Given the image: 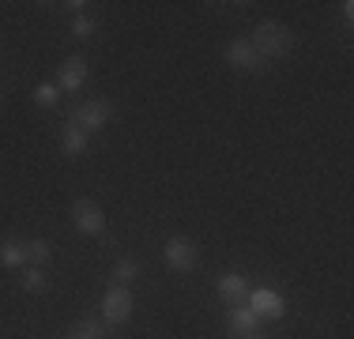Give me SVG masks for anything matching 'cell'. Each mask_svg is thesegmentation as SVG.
Returning <instances> with one entry per match:
<instances>
[{"label": "cell", "instance_id": "6da1fadb", "mask_svg": "<svg viewBox=\"0 0 354 339\" xmlns=\"http://www.w3.org/2000/svg\"><path fill=\"white\" fill-rule=\"evenodd\" d=\"M249 42L264 61H283V57H290V49H294V34H290V27H283L279 19H264L257 30H252Z\"/></svg>", "mask_w": 354, "mask_h": 339}, {"label": "cell", "instance_id": "7a4b0ae2", "mask_svg": "<svg viewBox=\"0 0 354 339\" xmlns=\"http://www.w3.org/2000/svg\"><path fill=\"white\" fill-rule=\"evenodd\" d=\"M109 117H113V106H109L106 98H83L75 102V106L68 109V121L80 125L83 132H98L109 125Z\"/></svg>", "mask_w": 354, "mask_h": 339}, {"label": "cell", "instance_id": "3957f363", "mask_svg": "<svg viewBox=\"0 0 354 339\" xmlns=\"http://www.w3.org/2000/svg\"><path fill=\"white\" fill-rule=\"evenodd\" d=\"M132 309H136V298H132V291L129 286H109L106 291V298H102V320L109 328H121L124 320L132 317Z\"/></svg>", "mask_w": 354, "mask_h": 339}, {"label": "cell", "instance_id": "277c9868", "mask_svg": "<svg viewBox=\"0 0 354 339\" xmlns=\"http://www.w3.org/2000/svg\"><path fill=\"white\" fill-rule=\"evenodd\" d=\"M162 260H166V268L170 271H196L200 264V249L189 241V237H170V241L162 245Z\"/></svg>", "mask_w": 354, "mask_h": 339}, {"label": "cell", "instance_id": "5b68a950", "mask_svg": "<svg viewBox=\"0 0 354 339\" xmlns=\"http://www.w3.org/2000/svg\"><path fill=\"white\" fill-rule=\"evenodd\" d=\"M72 223H75V230L80 234H87V237H98L106 230V211L98 208L91 196H80L72 203Z\"/></svg>", "mask_w": 354, "mask_h": 339}, {"label": "cell", "instance_id": "8992f818", "mask_svg": "<svg viewBox=\"0 0 354 339\" xmlns=\"http://www.w3.org/2000/svg\"><path fill=\"white\" fill-rule=\"evenodd\" d=\"M245 305H249L252 313H257L260 320H279L283 313H286L283 294H279V291H272V286H257V291H249Z\"/></svg>", "mask_w": 354, "mask_h": 339}, {"label": "cell", "instance_id": "52a82bcc", "mask_svg": "<svg viewBox=\"0 0 354 339\" xmlns=\"http://www.w3.org/2000/svg\"><path fill=\"white\" fill-rule=\"evenodd\" d=\"M87 61L83 57H64L61 61V68H57V91L61 95H75V91H83V83H87Z\"/></svg>", "mask_w": 354, "mask_h": 339}, {"label": "cell", "instance_id": "ba28073f", "mask_svg": "<svg viewBox=\"0 0 354 339\" xmlns=\"http://www.w3.org/2000/svg\"><path fill=\"white\" fill-rule=\"evenodd\" d=\"M226 61H230L234 68H241V72H264V57L252 49L249 38H234L230 46H226Z\"/></svg>", "mask_w": 354, "mask_h": 339}, {"label": "cell", "instance_id": "9c48e42d", "mask_svg": "<svg viewBox=\"0 0 354 339\" xmlns=\"http://www.w3.org/2000/svg\"><path fill=\"white\" fill-rule=\"evenodd\" d=\"M215 291H218V298L234 309V305H245V298H249V279L241 275V271H223V275L215 279Z\"/></svg>", "mask_w": 354, "mask_h": 339}, {"label": "cell", "instance_id": "30bf717a", "mask_svg": "<svg viewBox=\"0 0 354 339\" xmlns=\"http://www.w3.org/2000/svg\"><path fill=\"white\" fill-rule=\"evenodd\" d=\"M226 328H230V336L245 339V336H257L260 328V317L249 309V305H234L230 313H226Z\"/></svg>", "mask_w": 354, "mask_h": 339}, {"label": "cell", "instance_id": "8fae6325", "mask_svg": "<svg viewBox=\"0 0 354 339\" xmlns=\"http://www.w3.org/2000/svg\"><path fill=\"white\" fill-rule=\"evenodd\" d=\"M87 147H91V132H83L80 125H72V121L64 125V129H61V151H64V155L80 158Z\"/></svg>", "mask_w": 354, "mask_h": 339}, {"label": "cell", "instance_id": "7c38bea8", "mask_svg": "<svg viewBox=\"0 0 354 339\" xmlns=\"http://www.w3.org/2000/svg\"><path fill=\"white\" fill-rule=\"evenodd\" d=\"M72 339H113V328L102 317H80L72 324Z\"/></svg>", "mask_w": 354, "mask_h": 339}, {"label": "cell", "instance_id": "4fadbf2b", "mask_svg": "<svg viewBox=\"0 0 354 339\" xmlns=\"http://www.w3.org/2000/svg\"><path fill=\"white\" fill-rule=\"evenodd\" d=\"M0 264L4 268H27V241H23V237H4V241H0Z\"/></svg>", "mask_w": 354, "mask_h": 339}, {"label": "cell", "instance_id": "5bb4252c", "mask_svg": "<svg viewBox=\"0 0 354 339\" xmlns=\"http://www.w3.org/2000/svg\"><path fill=\"white\" fill-rule=\"evenodd\" d=\"M132 279H140V260L136 257H117L113 260V283L117 286H129Z\"/></svg>", "mask_w": 354, "mask_h": 339}, {"label": "cell", "instance_id": "9a60e30c", "mask_svg": "<svg viewBox=\"0 0 354 339\" xmlns=\"http://www.w3.org/2000/svg\"><path fill=\"white\" fill-rule=\"evenodd\" d=\"M19 286L27 294H41V291H49V275L41 268H30L27 264V268H23V275H19Z\"/></svg>", "mask_w": 354, "mask_h": 339}, {"label": "cell", "instance_id": "2e32d148", "mask_svg": "<svg viewBox=\"0 0 354 339\" xmlns=\"http://www.w3.org/2000/svg\"><path fill=\"white\" fill-rule=\"evenodd\" d=\"M49 253H53V249H49V241H46V237H30V241H27V264H30V268L46 264V260H49Z\"/></svg>", "mask_w": 354, "mask_h": 339}, {"label": "cell", "instance_id": "e0dca14e", "mask_svg": "<svg viewBox=\"0 0 354 339\" xmlns=\"http://www.w3.org/2000/svg\"><path fill=\"white\" fill-rule=\"evenodd\" d=\"M35 102L41 109H53L57 102H61V91H57V83H38L35 87Z\"/></svg>", "mask_w": 354, "mask_h": 339}, {"label": "cell", "instance_id": "ac0fdd59", "mask_svg": "<svg viewBox=\"0 0 354 339\" xmlns=\"http://www.w3.org/2000/svg\"><path fill=\"white\" fill-rule=\"evenodd\" d=\"M95 30H98V19H95V15L83 12V15H75V19H72V34H75V38H91Z\"/></svg>", "mask_w": 354, "mask_h": 339}, {"label": "cell", "instance_id": "d6986e66", "mask_svg": "<svg viewBox=\"0 0 354 339\" xmlns=\"http://www.w3.org/2000/svg\"><path fill=\"white\" fill-rule=\"evenodd\" d=\"M339 12H343V23L351 27V19H354V4H351V0H343V4H339Z\"/></svg>", "mask_w": 354, "mask_h": 339}, {"label": "cell", "instance_id": "ffe728a7", "mask_svg": "<svg viewBox=\"0 0 354 339\" xmlns=\"http://www.w3.org/2000/svg\"><path fill=\"white\" fill-rule=\"evenodd\" d=\"M61 8H68L72 15H83V8H87V4H83V0H68V4H61Z\"/></svg>", "mask_w": 354, "mask_h": 339}, {"label": "cell", "instance_id": "44dd1931", "mask_svg": "<svg viewBox=\"0 0 354 339\" xmlns=\"http://www.w3.org/2000/svg\"><path fill=\"white\" fill-rule=\"evenodd\" d=\"M245 339H264V336H245Z\"/></svg>", "mask_w": 354, "mask_h": 339}, {"label": "cell", "instance_id": "7402d4cb", "mask_svg": "<svg viewBox=\"0 0 354 339\" xmlns=\"http://www.w3.org/2000/svg\"><path fill=\"white\" fill-rule=\"evenodd\" d=\"M68 339H72V336H68Z\"/></svg>", "mask_w": 354, "mask_h": 339}]
</instances>
